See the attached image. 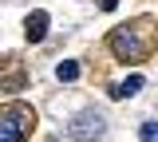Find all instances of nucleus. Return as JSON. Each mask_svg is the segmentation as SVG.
Segmentation results:
<instances>
[{
	"instance_id": "f257e3e1",
	"label": "nucleus",
	"mask_w": 158,
	"mask_h": 142,
	"mask_svg": "<svg viewBox=\"0 0 158 142\" xmlns=\"http://www.w3.org/2000/svg\"><path fill=\"white\" fill-rule=\"evenodd\" d=\"M138 28H142V24H135V28H115V32H111V51H115L118 59H127V63L146 59L150 40H142V36H138Z\"/></svg>"
},
{
	"instance_id": "f03ea898",
	"label": "nucleus",
	"mask_w": 158,
	"mask_h": 142,
	"mask_svg": "<svg viewBox=\"0 0 158 142\" xmlns=\"http://www.w3.org/2000/svg\"><path fill=\"white\" fill-rule=\"evenodd\" d=\"M103 130H107V122H103L99 111H83V115H75L71 126H67V134H71L75 142H99Z\"/></svg>"
},
{
	"instance_id": "7ed1b4c3",
	"label": "nucleus",
	"mask_w": 158,
	"mask_h": 142,
	"mask_svg": "<svg viewBox=\"0 0 158 142\" xmlns=\"http://www.w3.org/2000/svg\"><path fill=\"white\" fill-rule=\"evenodd\" d=\"M24 134H28V111L4 107L0 111V142H24Z\"/></svg>"
},
{
	"instance_id": "20e7f679",
	"label": "nucleus",
	"mask_w": 158,
	"mask_h": 142,
	"mask_svg": "<svg viewBox=\"0 0 158 142\" xmlns=\"http://www.w3.org/2000/svg\"><path fill=\"white\" fill-rule=\"evenodd\" d=\"M24 28H28L24 36H28V40H32V43H40V40H44V36H48V12H32V16H28V24H24Z\"/></svg>"
},
{
	"instance_id": "39448f33",
	"label": "nucleus",
	"mask_w": 158,
	"mask_h": 142,
	"mask_svg": "<svg viewBox=\"0 0 158 142\" xmlns=\"http://www.w3.org/2000/svg\"><path fill=\"white\" fill-rule=\"evenodd\" d=\"M142 87H146V79H142V75H127V79L115 87V99H131V95H138Z\"/></svg>"
},
{
	"instance_id": "423d86ee",
	"label": "nucleus",
	"mask_w": 158,
	"mask_h": 142,
	"mask_svg": "<svg viewBox=\"0 0 158 142\" xmlns=\"http://www.w3.org/2000/svg\"><path fill=\"white\" fill-rule=\"evenodd\" d=\"M56 75H59V83H75V79H79V63L63 59V63L56 67Z\"/></svg>"
},
{
	"instance_id": "0eeeda50",
	"label": "nucleus",
	"mask_w": 158,
	"mask_h": 142,
	"mask_svg": "<svg viewBox=\"0 0 158 142\" xmlns=\"http://www.w3.org/2000/svg\"><path fill=\"white\" fill-rule=\"evenodd\" d=\"M138 138L142 142H158V122H142L138 126Z\"/></svg>"
},
{
	"instance_id": "6e6552de",
	"label": "nucleus",
	"mask_w": 158,
	"mask_h": 142,
	"mask_svg": "<svg viewBox=\"0 0 158 142\" xmlns=\"http://www.w3.org/2000/svg\"><path fill=\"white\" fill-rule=\"evenodd\" d=\"M99 8H103V12H115V8H118V0H99Z\"/></svg>"
}]
</instances>
